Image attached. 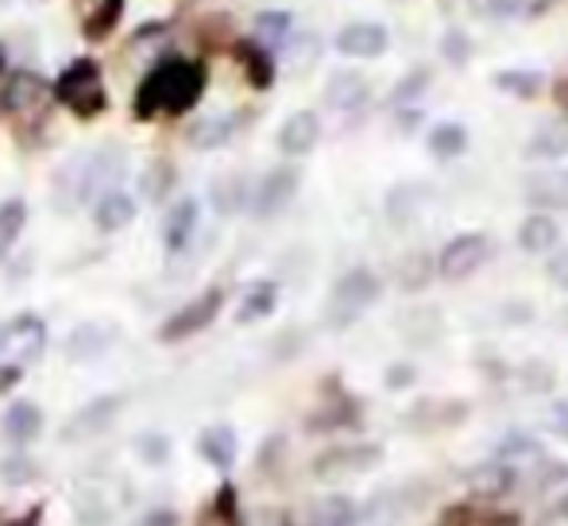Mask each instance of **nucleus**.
I'll return each mask as SVG.
<instances>
[{"label":"nucleus","mask_w":568,"mask_h":526,"mask_svg":"<svg viewBox=\"0 0 568 526\" xmlns=\"http://www.w3.org/2000/svg\"><path fill=\"white\" fill-rule=\"evenodd\" d=\"M4 526H39V512H28L23 519H12V523H4Z\"/></svg>","instance_id":"de8ad7c7"},{"label":"nucleus","mask_w":568,"mask_h":526,"mask_svg":"<svg viewBox=\"0 0 568 526\" xmlns=\"http://www.w3.org/2000/svg\"><path fill=\"white\" fill-rule=\"evenodd\" d=\"M554 515H557V519H565V523H568V496L561 499V504H557V512H554Z\"/></svg>","instance_id":"09e8293b"},{"label":"nucleus","mask_w":568,"mask_h":526,"mask_svg":"<svg viewBox=\"0 0 568 526\" xmlns=\"http://www.w3.org/2000/svg\"><path fill=\"white\" fill-rule=\"evenodd\" d=\"M174 186V166L171 163H151L148 171H143L140 179V194L148 198V202H159V198H166Z\"/></svg>","instance_id":"473e14b6"},{"label":"nucleus","mask_w":568,"mask_h":526,"mask_svg":"<svg viewBox=\"0 0 568 526\" xmlns=\"http://www.w3.org/2000/svg\"><path fill=\"white\" fill-rule=\"evenodd\" d=\"M275 306H278V286H275V283H255V286H247L244 299H240L236 322H240V325L263 322V317H267Z\"/></svg>","instance_id":"393cba45"},{"label":"nucleus","mask_w":568,"mask_h":526,"mask_svg":"<svg viewBox=\"0 0 568 526\" xmlns=\"http://www.w3.org/2000/svg\"><path fill=\"white\" fill-rule=\"evenodd\" d=\"M325 101H329L337 113H356V109L367 101V82L359 74H352V70L333 74L329 85H325Z\"/></svg>","instance_id":"aec40b11"},{"label":"nucleus","mask_w":568,"mask_h":526,"mask_svg":"<svg viewBox=\"0 0 568 526\" xmlns=\"http://www.w3.org/2000/svg\"><path fill=\"white\" fill-rule=\"evenodd\" d=\"M120 411V398L116 395H105V398H93L85 411H78L74 418H70V426L62 429V437H70V442H85V437L101 434V429H109V422L116 418Z\"/></svg>","instance_id":"ddd939ff"},{"label":"nucleus","mask_w":568,"mask_h":526,"mask_svg":"<svg viewBox=\"0 0 568 526\" xmlns=\"http://www.w3.org/2000/svg\"><path fill=\"white\" fill-rule=\"evenodd\" d=\"M429 82H434V70L414 67L410 74L398 78V85L390 90V105H395V109H414L422 101V93L429 90Z\"/></svg>","instance_id":"cd10ccee"},{"label":"nucleus","mask_w":568,"mask_h":526,"mask_svg":"<svg viewBox=\"0 0 568 526\" xmlns=\"http://www.w3.org/2000/svg\"><path fill=\"white\" fill-rule=\"evenodd\" d=\"M429 155L442 159V163H449V159H460L464 151H468V129L456 121H445V124H434L429 129Z\"/></svg>","instance_id":"4be33fe9"},{"label":"nucleus","mask_w":568,"mask_h":526,"mask_svg":"<svg viewBox=\"0 0 568 526\" xmlns=\"http://www.w3.org/2000/svg\"><path fill=\"white\" fill-rule=\"evenodd\" d=\"M390 47V31L383 23L359 20V23H344L337 31V51L344 59H379Z\"/></svg>","instance_id":"1a4fd4ad"},{"label":"nucleus","mask_w":568,"mask_h":526,"mask_svg":"<svg viewBox=\"0 0 568 526\" xmlns=\"http://www.w3.org/2000/svg\"><path fill=\"white\" fill-rule=\"evenodd\" d=\"M54 93H59L62 105H67L74 117H82V121L98 117L101 109L109 105L105 82H101V67L93 59H74V62H70V67L59 74Z\"/></svg>","instance_id":"7ed1b4c3"},{"label":"nucleus","mask_w":568,"mask_h":526,"mask_svg":"<svg viewBox=\"0 0 568 526\" xmlns=\"http://www.w3.org/2000/svg\"><path fill=\"white\" fill-rule=\"evenodd\" d=\"M124 179V159L120 151H93L90 159L78 163V182H74V194L78 198H105L113 194V186Z\"/></svg>","instance_id":"423d86ee"},{"label":"nucleus","mask_w":568,"mask_h":526,"mask_svg":"<svg viewBox=\"0 0 568 526\" xmlns=\"http://www.w3.org/2000/svg\"><path fill=\"white\" fill-rule=\"evenodd\" d=\"M16 380H20V368H0V392H8Z\"/></svg>","instance_id":"49530a36"},{"label":"nucleus","mask_w":568,"mask_h":526,"mask_svg":"<svg viewBox=\"0 0 568 526\" xmlns=\"http://www.w3.org/2000/svg\"><path fill=\"white\" fill-rule=\"evenodd\" d=\"M487 252H491V241H487L484 233L453 236V241L442 249V256H437V275H442L445 283H464V279H471L479 267H484Z\"/></svg>","instance_id":"20e7f679"},{"label":"nucleus","mask_w":568,"mask_h":526,"mask_svg":"<svg viewBox=\"0 0 568 526\" xmlns=\"http://www.w3.org/2000/svg\"><path fill=\"white\" fill-rule=\"evenodd\" d=\"M561 244V225H557V218H549V213L534 210L530 218L523 221V229H518V249L526 252V256H549V252Z\"/></svg>","instance_id":"f8f14e48"},{"label":"nucleus","mask_w":568,"mask_h":526,"mask_svg":"<svg viewBox=\"0 0 568 526\" xmlns=\"http://www.w3.org/2000/svg\"><path fill=\"white\" fill-rule=\"evenodd\" d=\"M197 213H202V205L194 202V198H182V202H174V210L163 218V244L171 256H179V252L190 249V241H194L197 233Z\"/></svg>","instance_id":"9b49d317"},{"label":"nucleus","mask_w":568,"mask_h":526,"mask_svg":"<svg viewBox=\"0 0 568 526\" xmlns=\"http://www.w3.org/2000/svg\"><path fill=\"white\" fill-rule=\"evenodd\" d=\"M398 279H403L406 291H422V286L429 283V256H426V252H414V256H406Z\"/></svg>","instance_id":"4c0bfd02"},{"label":"nucleus","mask_w":568,"mask_h":526,"mask_svg":"<svg viewBox=\"0 0 568 526\" xmlns=\"http://www.w3.org/2000/svg\"><path fill=\"white\" fill-rule=\"evenodd\" d=\"M221 306H225V291H221V286H210V291L197 294L194 302H186L182 310H174V317L163 325V330H159V337H163L166 345H179V341L202 333L205 325L221 314Z\"/></svg>","instance_id":"39448f33"},{"label":"nucleus","mask_w":568,"mask_h":526,"mask_svg":"<svg viewBox=\"0 0 568 526\" xmlns=\"http://www.w3.org/2000/svg\"><path fill=\"white\" fill-rule=\"evenodd\" d=\"M523 8V0H487V12L495 16H515Z\"/></svg>","instance_id":"c03bdc74"},{"label":"nucleus","mask_w":568,"mask_h":526,"mask_svg":"<svg viewBox=\"0 0 568 526\" xmlns=\"http://www.w3.org/2000/svg\"><path fill=\"white\" fill-rule=\"evenodd\" d=\"M495 90L518 101H534L546 90V78H541L538 70H499V74H495Z\"/></svg>","instance_id":"bb28decb"},{"label":"nucleus","mask_w":568,"mask_h":526,"mask_svg":"<svg viewBox=\"0 0 568 526\" xmlns=\"http://www.w3.org/2000/svg\"><path fill=\"white\" fill-rule=\"evenodd\" d=\"M135 218V202L128 194H120V190H113V194L98 198V210H93V221H98L101 233H116V229L132 225Z\"/></svg>","instance_id":"5701e85b"},{"label":"nucleus","mask_w":568,"mask_h":526,"mask_svg":"<svg viewBox=\"0 0 568 526\" xmlns=\"http://www.w3.org/2000/svg\"><path fill=\"white\" fill-rule=\"evenodd\" d=\"M414 380V368H406V364H398V368L387 372V387H406Z\"/></svg>","instance_id":"37998d69"},{"label":"nucleus","mask_w":568,"mask_h":526,"mask_svg":"<svg viewBox=\"0 0 568 526\" xmlns=\"http://www.w3.org/2000/svg\"><path fill=\"white\" fill-rule=\"evenodd\" d=\"M383 461L379 445H337V449L322 453L314 461L317 481H344V476H359L367 468H375Z\"/></svg>","instance_id":"0eeeda50"},{"label":"nucleus","mask_w":568,"mask_h":526,"mask_svg":"<svg viewBox=\"0 0 568 526\" xmlns=\"http://www.w3.org/2000/svg\"><path fill=\"white\" fill-rule=\"evenodd\" d=\"M202 526H240V512H236V492L229 488H221L217 492V499H213V507L202 515Z\"/></svg>","instance_id":"f704fd0d"},{"label":"nucleus","mask_w":568,"mask_h":526,"mask_svg":"<svg viewBox=\"0 0 568 526\" xmlns=\"http://www.w3.org/2000/svg\"><path fill=\"white\" fill-rule=\"evenodd\" d=\"M0 429H4V437L12 445L36 442L39 429H43V411H39L36 403H12L4 411V422H0Z\"/></svg>","instance_id":"a211bd4d"},{"label":"nucleus","mask_w":568,"mask_h":526,"mask_svg":"<svg viewBox=\"0 0 568 526\" xmlns=\"http://www.w3.org/2000/svg\"><path fill=\"white\" fill-rule=\"evenodd\" d=\"M197 449H202V457L210 461L213 468H232L236 465V453H240V442H236V429L232 426H210L202 434V442H197Z\"/></svg>","instance_id":"6ab92c4d"},{"label":"nucleus","mask_w":568,"mask_h":526,"mask_svg":"<svg viewBox=\"0 0 568 526\" xmlns=\"http://www.w3.org/2000/svg\"><path fill=\"white\" fill-rule=\"evenodd\" d=\"M0 476H4L8 484H28L31 476H36V465H31V461H23V457H12V461H4V465H0Z\"/></svg>","instance_id":"a19ab883"},{"label":"nucleus","mask_w":568,"mask_h":526,"mask_svg":"<svg viewBox=\"0 0 568 526\" xmlns=\"http://www.w3.org/2000/svg\"><path fill=\"white\" fill-rule=\"evenodd\" d=\"M291 28L294 20L286 12H260L255 16V43L260 47H283L286 39H291Z\"/></svg>","instance_id":"c85d7f7f"},{"label":"nucleus","mask_w":568,"mask_h":526,"mask_svg":"<svg viewBox=\"0 0 568 526\" xmlns=\"http://www.w3.org/2000/svg\"><path fill=\"white\" fill-rule=\"evenodd\" d=\"M526 198L538 205L541 213L549 210H568V171H549V174H534L526 182Z\"/></svg>","instance_id":"f3484780"},{"label":"nucleus","mask_w":568,"mask_h":526,"mask_svg":"<svg viewBox=\"0 0 568 526\" xmlns=\"http://www.w3.org/2000/svg\"><path fill=\"white\" fill-rule=\"evenodd\" d=\"M232 117H205V121H197L194 129H190V143L194 148H202V151H213V148H221V143L232 135Z\"/></svg>","instance_id":"7c9ffc66"},{"label":"nucleus","mask_w":568,"mask_h":526,"mask_svg":"<svg viewBox=\"0 0 568 526\" xmlns=\"http://www.w3.org/2000/svg\"><path fill=\"white\" fill-rule=\"evenodd\" d=\"M43 322H36V317H20V322H12L4 330V348H20V361H31V356L43 353ZM0 348V353H4Z\"/></svg>","instance_id":"b1692460"},{"label":"nucleus","mask_w":568,"mask_h":526,"mask_svg":"<svg viewBox=\"0 0 568 526\" xmlns=\"http://www.w3.org/2000/svg\"><path fill=\"white\" fill-rule=\"evenodd\" d=\"M359 507L348 496H325L310 507V526H356Z\"/></svg>","instance_id":"a878e982"},{"label":"nucleus","mask_w":568,"mask_h":526,"mask_svg":"<svg viewBox=\"0 0 568 526\" xmlns=\"http://www.w3.org/2000/svg\"><path fill=\"white\" fill-rule=\"evenodd\" d=\"M317 140H322V117L310 113V109H302V113L286 117V124L278 129V151L283 155H310V151L317 148Z\"/></svg>","instance_id":"9d476101"},{"label":"nucleus","mask_w":568,"mask_h":526,"mask_svg":"<svg viewBox=\"0 0 568 526\" xmlns=\"http://www.w3.org/2000/svg\"><path fill=\"white\" fill-rule=\"evenodd\" d=\"M120 12H124V0H101L93 12H85V36L90 39H105L116 28Z\"/></svg>","instance_id":"2f4dec72"},{"label":"nucleus","mask_w":568,"mask_h":526,"mask_svg":"<svg viewBox=\"0 0 568 526\" xmlns=\"http://www.w3.org/2000/svg\"><path fill=\"white\" fill-rule=\"evenodd\" d=\"M135 449H140V457L148 461V465H166V461H171V442H166L163 434H143L140 442H135Z\"/></svg>","instance_id":"58836bf2"},{"label":"nucleus","mask_w":568,"mask_h":526,"mask_svg":"<svg viewBox=\"0 0 568 526\" xmlns=\"http://www.w3.org/2000/svg\"><path fill=\"white\" fill-rule=\"evenodd\" d=\"M546 422H549V429H554L557 437H565V442H568V403H565V398H557V403L549 406Z\"/></svg>","instance_id":"79ce46f5"},{"label":"nucleus","mask_w":568,"mask_h":526,"mask_svg":"<svg viewBox=\"0 0 568 526\" xmlns=\"http://www.w3.org/2000/svg\"><path fill=\"white\" fill-rule=\"evenodd\" d=\"M23 225H28V205H23L20 198L0 205V260L12 252V244H16V236L23 233Z\"/></svg>","instance_id":"c756f323"},{"label":"nucleus","mask_w":568,"mask_h":526,"mask_svg":"<svg viewBox=\"0 0 568 526\" xmlns=\"http://www.w3.org/2000/svg\"><path fill=\"white\" fill-rule=\"evenodd\" d=\"M109 345H113V325L85 322V325H78V330L70 333L67 356H70V361H78V364H85V361H98Z\"/></svg>","instance_id":"dca6fc26"},{"label":"nucleus","mask_w":568,"mask_h":526,"mask_svg":"<svg viewBox=\"0 0 568 526\" xmlns=\"http://www.w3.org/2000/svg\"><path fill=\"white\" fill-rule=\"evenodd\" d=\"M515 476H518V473H510L507 465L491 461V465H484L476 476H471V484H476V488L484 492V496H503V492H507L510 484H515Z\"/></svg>","instance_id":"72a5a7b5"},{"label":"nucleus","mask_w":568,"mask_h":526,"mask_svg":"<svg viewBox=\"0 0 568 526\" xmlns=\"http://www.w3.org/2000/svg\"><path fill=\"white\" fill-rule=\"evenodd\" d=\"M236 59H240L247 82H252L255 90H271V82H275V59H271L267 47H260L255 39H247V43L236 47Z\"/></svg>","instance_id":"412c9836"},{"label":"nucleus","mask_w":568,"mask_h":526,"mask_svg":"<svg viewBox=\"0 0 568 526\" xmlns=\"http://www.w3.org/2000/svg\"><path fill=\"white\" fill-rule=\"evenodd\" d=\"M568 155V121H546L526 143V159L530 163H557Z\"/></svg>","instance_id":"2eb2a0df"},{"label":"nucleus","mask_w":568,"mask_h":526,"mask_svg":"<svg viewBox=\"0 0 568 526\" xmlns=\"http://www.w3.org/2000/svg\"><path fill=\"white\" fill-rule=\"evenodd\" d=\"M379 294H383V283L372 267H352L348 275H341L337 286H333L325 317H329L333 330H348L352 322H359V317L375 306Z\"/></svg>","instance_id":"f03ea898"},{"label":"nucleus","mask_w":568,"mask_h":526,"mask_svg":"<svg viewBox=\"0 0 568 526\" xmlns=\"http://www.w3.org/2000/svg\"><path fill=\"white\" fill-rule=\"evenodd\" d=\"M442 59L453 62V67H468V59H471V39H468V31H460V28L445 31V39H442Z\"/></svg>","instance_id":"e433bc0d"},{"label":"nucleus","mask_w":568,"mask_h":526,"mask_svg":"<svg viewBox=\"0 0 568 526\" xmlns=\"http://www.w3.org/2000/svg\"><path fill=\"white\" fill-rule=\"evenodd\" d=\"M298 182L302 179H298V171H294V166H275V171H267L260 186H255V194H252V213L260 221L278 218V213L294 202V194H298Z\"/></svg>","instance_id":"6e6552de"},{"label":"nucleus","mask_w":568,"mask_h":526,"mask_svg":"<svg viewBox=\"0 0 568 526\" xmlns=\"http://www.w3.org/2000/svg\"><path fill=\"white\" fill-rule=\"evenodd\" d=\"M43 93H47L43 78L20 70V74L8 78L4 90H0V113H28V109H36L39 101H43Z\"/></svg>","instance_id":"4468645a"},{"label":"nucleus","mask_w":568,"mask_h":526,"mask_svg":"<svg viewBox=\"0 0 568 526\" xmlns=\"http://www.w3.org/2000/svg\"><path fill=\"white\" fill-rule=\"evenodd\" d=\"M418 202H422L418 186H398V190H390V198H387V213L395 218V225H406V221L414 218V210H418Z\"/></svg>","instance_id":"c9c22d12"},{"label":"nucleus","mask_w":568,"mask_h":526,"mask_svg":"<svg viewBox=\"0 0 568 526\" xmlns=\"http://www.w3.org/2000/svg\"><path fill=\"white\" fill-rule=\"evenodd\" d=\"M0 74H4V47H0Z\"/></svg>","instance_id":"8fccbe9b"},{"label":"nucleus","mask_w":568,"mask_h":526,"mask_svg":"<svg viewBox=\"0 0 568 526\" xmlns=\"http://www.w3.org/2000/svg\"><path fill=\"white\" fill-rule=\"evenodd\" d=\"M554 98H557V105L565 109V121H568V78H561V82L554 85Z\"/></svg>","instance_id":"a18cd8bd"},{"label":"nucleus","mask_w":568,"mask_h":526,"mask_svg":"<svg viewBox=\"0 0 568 526\" xmlns=\"http://www.w3.org/2000/svg\"><path fill=\"white\" fill-rule=\"evenodd\" d=\"M205 67L194 59H163L148 78L140 82L135 93V117L148 121L155 113H171L182 117L202 101L205 93Z\"/></svg>","instance_id":"f257e3e1"},{"label":"nucleus","mask_w":568,"mask_h":526,"mask_svg":"<svg viewBox=\"0 0 568 526\" xmlns=\"http://www.w3.org/2000/svg\"><path fill=\"white\" fill-rule=\"evenodd\" d=\"M546 275L554 286H561V291H568V249H554L546 260Z\"/></svg>","instance_id":"ea45409f"}]
</instances>
